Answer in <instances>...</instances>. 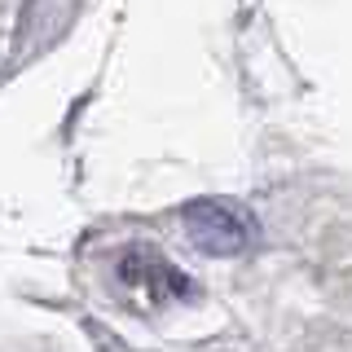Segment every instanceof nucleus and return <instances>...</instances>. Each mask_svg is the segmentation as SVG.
<instances>
[{"label": "nucleus", "mask_w": 352, "mask_h": 352, "mask_svg": "<svg viewBox=\"0 0 352 352\" xmlns=\"http://www.w3.org/2000/svg\"><path fill=\"white\" fill-rule=\"evenodd\" d=\"M181 225H185V234H190V242L198 251H207V256H238V251H247V242H251L247 220H242L229 203H212V198L185 207Z\"/></svg>", "instance_id": "obj_1"}, {"label": "nucleus", "mask_w": 352, "mask_h": 352, "mask_svg": "<svg viewBox=\"0 0 352 352\" xmlns=\"http://www.w3.org/2000/svg\"><path fill=\"white\" fill-rule=\"evenodd\" d=\"M119 278H124V286H132V291H137L141 300H150V304H172V300H185V295H190L185 273L176 269V264H168L159 251H150V247L124 251Z\"/></svg>", "instance_id": "obj_2"}]
</instances>
